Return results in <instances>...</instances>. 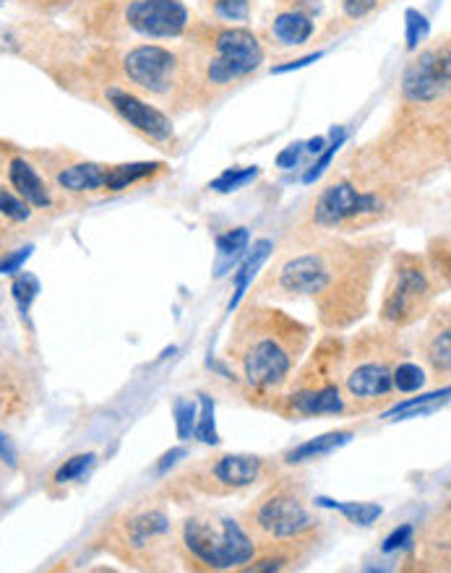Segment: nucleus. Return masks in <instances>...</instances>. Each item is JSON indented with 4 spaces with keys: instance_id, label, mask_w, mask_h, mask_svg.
Returning a JSON list of instances; mask_svg holds the SVG:
<instances>
[{
    "instance_id": "1",
    "label": "nucleus",
    "mask_w": 451,
    "mask_h": 573,
    "mask_svg": "<svg viewBox=\"0 0 451 573\" xmlns=\"http://www.w3.org/2000/svg\"><path fill=\"white\" fill-rule=\"evenodd\" d=\"M389 240L339 238L308 232L298 251L282 253L259 282L261 297L308 300L329 334L350 329L368 313L376 271L384 264Z\"/></svg>"
},
{
    "instance_id": "24",
    "label": "nucleus",
    "mask_w": 451,
    "mask_h": 573,
    "mask_svg": "<svg viewBox=\"0 0 451 573\" xmlns=\"http://www.w3.org/2000/svg\"><path fill=\"white\" fill-rule=\"evenodd\" d=\"M313 503H316L319 508H332V511H339V514L345 516L347 521L358 524V527H371V524H376V521L381 519V514H384V508H381L379 503H365V501L337 503V501H332V498H324V495L313 498Z\"/></svg>"
},
{
    "instance_id": "31",
    "label": "nucleus",
    "mask_w": 451,
    "mask_h": 573,
    "mask_svg": "<svg viewBox=\"0 0 451 573\" xmlns=\"http://www.w3.org/2000/svg\"><path fill=\"white\" fill-rule=\"evenodd\" d=\"M94 459H97V456H94L92 451H89V454L71 456V459H66V462H63L58 469H55L53 482H55V485H68V482L81 480V477L87 475V469L94 464Z\"/></svg>"
},
{
    "instance_id": "19",
    "label": "nucleus",
    "mask_w": 451,
    "mask_h": 573,
    "mask_svg": "<svg viewBox=\"0 0 451 573\" xmlns=\"http://www.w3.org/2000/svg\"><path fill=\"white\" fill-rule=\"evenodd\" d=\"M420 350H423L425 365L431 368V376L438 383L449 378L451 370V326H449V310H436V316L431 318L428 329H425L423 339H420Z\"/></svg>"
},
{
    "instance_id": "18",
    "label": "nucleus",
    "mask_w": 451,
    "mask_h": 573,
    "mask_svg": "<svg viewBox=\"0 0 451 573\" xmlns=\"http://www.w3.org/2000/svg\"><path fill=\"white\" fill-rule=\"evenodd\" d=\"M269 40L272 45L277 42L279 47H303L311 42L316 34V19H313V3L303 6V3H292V6L279 8L274 19L269 21Z\"/></svg>"
},
{
    "instance_id": "20",
    "label": "nucleus",
    "mask_w": 451,
    "mask_h": 573,
    "mask_svg": "<svg viewBox=\"0 0 451 573\" xmlns=\"http://www.w3.org/2000/svg\"><path fill=\"white\" fill-rule=\"evenodd\" d=\"M165 172V162H120V165H107V196L128 191V188L146 183V180L160 178Z\"/></svg>"
},
{
    "instance_id": "41",
    "label": "nucleus",
    "mask_w": 451,
    "mask_h": 573,
    "mask_svg": "<svg viewBox=\"0 0 451 573\" xmlns=\"http://www.w3.org/2000/svg\"><path fill=\"white\" fill-rule=\"evenodd\" d=\"M321 55L324 53H311V55H306V58L290 60V63H285V66H274L272 73H287V71H295V68H306V66H311V63H316Z\"/></svg>"
},
{
    "instance_id": "21",
    "label": "nucleus",
    "mask_w": 451,
    "mask_h": 573,
    "mask_svg": "<svg viewBox=\"0 0 451 573\" xmlns=\"http://www.w3.org/2000/svg\"><path fill=\"white\" fill-rule=\"evenodd\" d=\"M355 438V430H332V433H324L319 438H311V441L300 443V446L290 448L285 456H282V462L285 464H306V462H316V459H324V456L334 454L342 446Z\"/></svg>"
},
{
    "instance_id": "32",
    "label": "nucleus",
    "mask_w": 451,
    "mask_h": 573,
    "mask_svg": "<svg viewBox=\"0 0 451 573\" xmlns=\"http://www.w3.org/2000/svg\"><path fill=\"white\" fill-rule=\"evenodd\" d=\"M199 399H201V415L196 417L193 435H196L201 443H212V446H217L219 435L217 428H214V402L206 394H199Z\"/></svg>"
},
{
    "instance_id": "5",
    "label": "nucleus",
    "mask_w": 451,
    "mask_h": 573,
    "mask_svg": "<svg viewBox=\"0 0 451 573\" xmlns=\"http://www.w3.org/2000/svg\"><path fill=\"white\" fill-rule=\"evenodd\" d=\"M107 68L118 73L120 84H128L133 92L152 99L154 105H167L175 112H186L201 105L191 60L183 45L170 47L157 45V42H136L118 50Z\"/></svg>"
},
{
    "instance_id": "40",
    "label": "nucleus",
    "mask_w": 451,
    "mask_h": 573,
    "mask_svg": "<svg viewBox=\"0 0 451 573\" xmlns=\"http://www.w3.org/2000/svg\"><path fill=\"white\" fill-rule=\"evenodd\" d=\"M21 3L37 8V11H45V14H55V11H63V8L73 6L76 0H21Z\"/></svg>"
},
{
    "instance_id": "39",
    "label": "nucleus",
    "mask_w": 451,
    "mask_h": 573,
    "mask_svg": "<svg viewBox=\"0 0 451 573\" xmlns=\"http://www.w3.org/2000/svg\"><path fill=\"white\" fill-rule=\"evenodd\" d=\"M303 152H306V144L295 141V144H290L287 149H282V152L277 154V167L279 170H292V167L300 162Z\"/></svg>"
},
{
    "instance_id": "38",
    "label": "nucleus",
    "mask_w": 451,
    "mask_h": 573,
    "mask_svg": "<svg viewBox=\"0 0 451 573\" xmlns=\"http://www.w3.org/2000/svg\"><path fill=\"white\" fill-rule=\"evenodd\" d=\"M34 245H24V248H16V251H8L0 256V274H19L21 266L27 264L29 256H32Z\"/></svg>"
},
{
    "instance_id": "17",
    "label": "nucleus",
    "mask_w": 451,
    "mask_h": 573,
    "mask_svg": "<svg viewBox=\"0 0 451 573\" xmlns=\"http://www.w3.org/2000/svg\"><path fill=\"white\" fill-rule=\"evenodd\" d=\"M6 180L37 214H58L68 206V198L55 191L42 167L29 154L8 157Z\"/></svg>"
},
{
    "instance_id": "13",
    "label": "nucleus",
    "mask_w": 451,
    "mask_h": 573,
    "mask_svg": "<svg viewBox=\"0 0 451 573\" xmlns=\"http://www.w3.org/2000/svg\"><path fill=\"white\" fill-rule=\"evenodd\" d=\"M269 475V464L253 454H219L191 464L175 480V490L206 498H225L259 485Z\"/></svg>"
},
{
    "instance_id": "33",
    "label": "nucleus",
    "mask_w": 451,
    "mask_h": 573,
    "mask_svg": "<svg viewBox=\"0 0 451 573\" xmlns=\"http://www.w3.org/2000/svg\"><path fill=\"white\" fill-rule=\"evenodd\" d=\"M175 412V433H178L180 441H188L196 428V404L191 399H175L173 404Z\"/></svg>"
},
{
    "instance_id": "37",
    "label": "nucleus",
    "mask_w": 451,
    "mask_h": 573,
    "mask_svg": "<svg viewBox=\"0 0 451 573\" xmlns=\"http://www.w3.org/2000/svg\"><path fill=\"white\" fill-rule=\"evenodd\" d=\"M384 0H339V6H342V14L352 21H360L365 16H371L376 8H381Z\"/></svg>"
},
{
    "instance_id": "42",
    "label": "nucleus",
    "mask_w": 451,
    "mask_h": 573,
    "mask_svg": "<svg viewBox=\"0 0 451 573\" xmlns=\"http://www.w3.org/2000/svg\"><path fill=\"white\" fill-rule=\"evenodd\" d=\"M183 456H186V448H173V451H167V454L162 456V462L157 464V472L165 475L167 469L173 467V464H178V459H183Z\"/></svg>"
},
{
    "instance_id": "28",
    "label": "nucleus",
    "mask_w": 451,
    "mask_h": 573,
    "mask_svg": "<svg viewBox=\"0 0 451 573\" xmlns=\"http://www.w3.org/2000/svg\"><path fill=\"white\" fill-rule=\"evenodd\" d=\"M204 6L219 24H243L251 16L253 0H204Z\"/></svg>"
},
{
    "instance_id": "11",
    "label": "nucleus",
    "mask_w": 451,
    "mask_h": 573,
    "mask_svg": "<svg viewBox=\"0 0 451 573\" xmlns=\"http://www.w3.org/2000/svg\"><path fill=\"white\" fill-rule=\"evenodd\" d=\"M441 290V279L420 253H394L392 274L381 297V326L392 331L410 329L431 313V305Z\"/></svg>"
},
{
    "instance_id": "16",
    "label": "nucleus",
    "mask_w": 451,
    "mask_h": 573,
    "mask_svg": "<svg viewBox=\"0 0 451 573\" xmlns=\"http://www.w3.org/2000/svg\"><path fill=\"white\" fill-rule=\"evenodd\" d=\"M47 159V167L42 172L53 183L60 196L68 201L73 198H100L107 196V165L105 162H92V159L73 157V154H42Z\"/></svg>"
},
{
    "instance_id": "25",
    "label": "nucleus",
    "mask_w": 451,
    "mask_h": 573,
    "mask_svg": "<svg viewBox=\"0 0 451 573\" xmlns=\"http://www.w3.org/2000/svg\"><path fill=\"white\" fill-rule=\"evenodd\" d=\"M37 211L11 188L0 183V227H27L34 222Z\"/></svg>"
},
{
    "instance_id": "35",
    "label": "nucleus",
    "mask_w": 451,
    "mask_h": 573,
    "mask_svg": "<svg viewBox=\"0 0 451 573\" xmlns=\"http://www.w3.org/2000/svg\"><path fill=\"white\" fill-rule=\"evenodd\" d=\"M405 19H407V47H410V50H418L420 42L428 37V21H425V16L420 14V11H415V8L407 11Z\"/></svg>"
},
{
    "instance_id": "3",
    "label": "nucleus",
    "mask_w": 451,
    "mask_h": 573,
    "mask_svg": "<svg viewBox=\"0 0 451 573\" xmlns=\"http://www.w3.org/2000/svg\"><path fill=\"white\" fill-rule=\"evenodd\" d=\"M363 157L368 162L360 167L347 165L352 170L321 188L308 214V232L350 235L392 217V191L397 188V180L386 175L371 152H363Z\"/></svg>"
},
{
    "instance_id": "23",
    "label": "nucleus",
    "mask_w": 451,
    "mask_h": 573,
    "mask_svg": "<svg viewBox=\"0 0 451 573\" xmlns=\"http://www.w3.org/2000/svg\"><path fill=\"white\" fill-rule=\"evenodd\" d=\"M272 248H274L272 240H259V243L253 245V253L246 258V264L240 266L238 274H235V295L233 300H230V313L240 305V300H243V295H246L248 287H251L253 279H256V274H259L261 264L269 258Z\"/></svg>"
},
{
    "instance_id": "43",
    "label": "nucleus",
    "mask_w": 451,
    "mask_h": 573,
    "mask_svg": "<svg viewBox=\"0 0 451 573\" xmlns=\"http://www.w3.org/2000/svg\"><path fill=\"white\" fill-rule=\"evenodd\" d=\"M324 146H326L324 136H316V139L308 141L306 149H308V152H311V154H321V152H324Z\"/></svg>"
},
{
    "instance_id": "6",
    "label": "nucleus",
    "mask_w": 451,
    "mask_h": 573,
    "mask_svg": "<svg viewBox=\"0 0 451 573\" xmlns=\"http://www.w3.org/2000/svg\"><path fill=\"white\" fill-rule=\"evenodd\" d=\"M183 0H94L89 32L110 45L183 40L191 29Z\"/></svg>"
},
{
    "instance_id": "22",
    "label": "nucleus",
    "mask_w": 451,
    "mask_h": 573,
    "mask_svg": "<svg viewBox=\"0 0 451 573\" xmlns=\"http://www.w3.org/2000/svg\"><path fill=\"white\" fill-rule=\"evenodd\" d=\"M446 402H449V386H444L441 391H431V394L412 396V399H407V402L402 404H394L392 409H386L384 412V420L394 422V420H410V417L431 415V412L444 407Z\"/></svg>"
},
{
    "instance_id": "7",
    "label": "nucleus",
    "mask_w": 451,
    "mask_h": 573,
    "mask_svg": "<svg viewBox=\"0 0 451 573\" xmlns=\"http://www.w3.org/2000/svg\"><path fill=\"white\" fill-rule=\"evenodd\" d=\"M397 334L399 331L376 326L360 331L350 344L345 342L339 383L350 412H368L392 399L394 365L407 357Z\"/></svg>"
},
{
    "instance_id": "4",
    "label": "nucleus",
    "mask_w": 451,
    "mask_h": 573,
    "mask_svg": "<svg viewBox=\"0 0 451 573\" xmlns=\"http://www.w3.org/2000/svg\"><path fill=\"white\" fill-rule=\"evenodd\" d=\"M183 40L201 105H209L219 94L251 79L266 60L259 34L240 24H191Z\"/></svg>"
},
{
    "instance_id": "14",
    "label": "nucleus",
    "mask_w": 451,
    "mask_h": 573,
    "mask_svg": "<svg viewBox=\"0 0 451 573\" xmlns=\"http://www.w3.org/2000/svg\"><path fill=\"white\" fill-rule=\"evenodd\" d=\"M100 99L107 110H113L131 131L139 133L141 139L152 141L157 149L175 152L178 133H175L173 118L160 105H154L152 99L141 97L139 92H133L131 86L120 84V81H102Z\"/></svg>"
},
{
    "instance_id": "30",
    "label": "nucleus",
    "mask_w": 451,
    "mask_h": 573,
    "mask_svg": "<svg viewBox=\"0 0 451 573\" xmlns=\"http://www.w3.org/2000/svg\"><path fill=\"white\" fill-rule=\"evenodd\" d=\"M259 167H233V170H225L219 175L217 180L209 183V188L217 193H233L240 191V188H246L251 180L259 178Z\"/></svg>"
},
{
    "instance_id": "26",
    "label": "nucleus",
    "mask_w": 451,
    "mask_h": 573,
    "mask_svg": "<svg viewBox=\"0 0 451 573\" xmlns=\"http://www.w3.org/2000/svg\"><path fill=\"white\" fill-rule=\"evenodd\" d=\"M251 243V232L248 227H235L217 238V277H222L230 266L248 251Z\"/></svg>"
},
{
    "instance_id": "15",
    "label": "nucleus",
    "mask_w": 451,
    "mask_h": 573,
    "mask_svg": "<svg viewBox=\"0 0 451 573\" xmlns=\"http://www.w3.org/2000/svg\"><path fill=\"white\" fill-rule=\"evenodd\" d=\"M451 55L449 40H438L423 47L405 66L399 81V99L405 102H449Z\"/></svg>"
},
{
    "instance_id": "9",
    "label": "nucleus",
    "mask_w": 451,
    "mask_h": 573,
    "mask_svg": "<svg viewBox=\"0 0 451 573\" xmlns=\"http://www.w3.org/2000/svg\"><path fill=\"white\" fill-rule=\"evenodd\" d=\"M345 357V339L329 334L306 363H300L287 386L277 412L287 417H337L347 415V399L339 383Z\"/></svg>"
},
{
    "instance_id": "36",
    "label": "nucleus",
    "mask_w": 451,
    "mask_h": 573,
    "mask_svg": "<svg viewBox=\"0 0 451 573\" xmlns=\"http://www.w3.org/2000/svg\"><path fill=\"white\" fill-rule=\"evenodd\" d=\"M412 542H415V527L412 524H402L399 529H394L389 537L384 540V545H381V553H397V550H405V547H410Z\"/></svg>"
},
{
    "instance_id": "29",
    "label": "nucleus",
    "mask_w": 451,
    "mask_h": 573,
    "mask_svg": "<svg viewBox=\"0 0 451 573\" xmlns=\"http://www.w3.org/2000/svg\"><path fill=\"white\" fill-rule=\"evenodd\" d=\"M40 290H42L40 279L34 277L32 271H21V274H16L14 284H11V292H14V300L16 305H19L21 316H29V308H32L34 300L40 297Z\"/></svg>"
},
{
    "instance_id": "2",
    "label": "nucleus",
    "mask_w": 451,
    "mask_h": 573,
    "mask_svg": "<svg viewBox=\"0 0 451 573\" xmlns=\"http://www.w3.org/2000/svg\"><path fill=\"white\" fill-rule=\"evenodd\" d=\"M308 344L311 329L306 323L272 305L251 303L235 318L227 360L253 402L277 409Z\"/></svg>"
},
{
    "instance_id": "12",
    "label": "nucleus",
    "mask_w": 451,
    "mask_h": 573,
    "mask_svg": "<svg viewBox=\"0 0 451 573\" xmlns=\"http://www.w3.org/2000/svg\"><path fill=\"white\" fill-rule=\"evenodd\" d=\"M102 547L133 566H152L170 547L173 519L162 506H136L105 527Z\"/></svg>"
},
{
    "instance_id": "10",
    "label": "nucleus",
    "mask_w": 451,
    "mask_h": 573,
    "mask_svg": "<svg viewBox=\"0 0 451 573\" xmlns=\"http://www.w3.org/2000/svg\"><path fill=\"white\" fill-rule=\"evenodd\" d=\"M178 545L196 571H243L259 553L240 519L209 508L180 521Z\"/></svg>"
},
{
    "instance_id": "8",
    "label": "nucleus",
    "mask_w": 451,
    "mask_h": 573,
    "mask_svg": "<svg viewBox=\"0 0 451 573\" xmlns=\"http://www.w3.org/2000/svg\"><path fill=\"white\" fill-rule=\"evenodd\" d=\"M240 524L256 547L313 545L321 519L308 506L306 485L298 477H277L243 511Z\"/></svg>"
},
{
    "instance_id": "34",
    "label": "nucleus",
    "mask_w": 451,
    "mask_h": 573,
    "mask_svg": "<svg viewBox=\"0 0 451 573\" xmlns=\"http://www.w3.org/2000/svg\"><path fill=\"white\" fill-rule=\"evenodd\" d=\"M342 141H345V128H339V131H337V128H334V141H332V144H329V149H324V152H321L319 162H316V165H313V167H308L306 175H303V183H306V185L316 183V180H319L321 175H324V172L329 170V165H332L334 154L339 152V146H342Z\"/></svg>"
},
{
    "instance_id": "27",
    "label": "nucleus",
    "mask_w": 451,
    "mask_h": 573,
    "mask_svg": "<svg viewBox=\"0 0 451 573\" xmlns=\"http://www.w3.org/2000/svg\"><path fill=\"white\" fill-rule=\"evenodd\" d=\"M394 394H418L425 389V368L418 363H412L410 357H402L397 365H394Z\"/></svg>"
}]
</instances>
